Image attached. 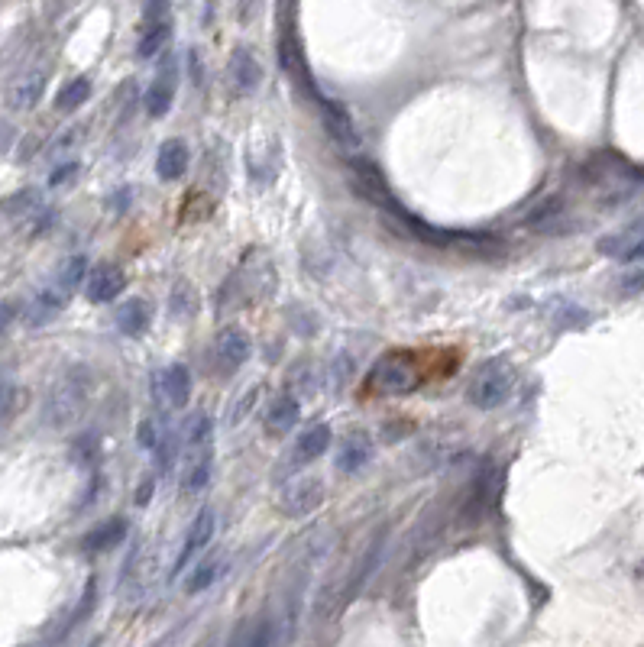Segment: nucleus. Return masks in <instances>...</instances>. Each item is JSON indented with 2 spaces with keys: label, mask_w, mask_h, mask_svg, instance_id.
Wrapping results in <instances>:
<instances>
[{
  "label": "nucleus",
  "mask_w": 644,
  "mask_h": 647,
  "mask_svg": "<svg viewBox=\"0 0 644 647\" xmlns=\"http://www.w3.org/2000/svg\"><path fill=\"white\" fill-rule=\"evenodd\" d=\"M72 460L81 466V470H98V463H101L98 434H81L72 444Z\"/></svg>",
  "instance_id": "c756f323"
},
{
  "label": "nucleus",
  "mask_w": 644,
  "mask_h": 647,
  "mask_svg": "<svg viewBox=\"0 0 644 647\" xmlns=\"http://www.w3.org/2000/svg\"><path fill=\"white\" fill-rule=\"evenodd\" d=\"M123 288H127V275H123V269L114 263H104L88 275L85 295H88V301H94V305H107V301H114Z\"/></svg>",
  "instance_id": "aec40b11"
},
{
  "label": "nucleus",
  "mask_w": 644,
  "mask_h": 647,
  "mask_svg": "<svg viewBox=\"0 0 644 647\" xmlns=\"http://www.w3.org/2000/svg\"><path fill=\"white\" fill-rule=\"evenodd\" d=\"M17 318H20V305H17V301H0V337L7 334Z\"/></svg>",
  "instance_id": "e433bc0d"
},
{
  "label": "nucleus",
  "mask_w": 644,
  "mask_h": 647,
  "mask_svg": "<svg viewBox=\"0 0 644 647\" xmlns=\"http://www.w3.org/2000/svg\"><path fill=\"white\" fill-rule=\"evenodd\" d=\"M172 43V20H162V23H146L140 30V43H136V55L140 59H156L169 49Z\"/></svg>",
  "instance_id": "bb28decb"
},
{
  "label": "nucleus",
  "mask_w": 644,
  "mask_h": 647,
  "mask_svg": "<svg viewBox=\"0 0 644 647\" xmlns=\"http://www.w3.org/2000/svg\"><path fill=\"white\" fill-rule=\"evenodd\" d=\"M314 104H318V114L324 120V130L331 133V140L337 146H344V149H356V146H360V133H356L353 120H350V114H347L344 107H340L337 101H331V98H324V94H318V98H314Z\"/></svg>",
  "instance_id": "2eb2a0df"
},
{
  "label": "nucleus",
  "mask_w": 644,
  "mask_h": 647,
  "mask_svg": "<svg viewBox=\"0 0 644 647\" xmlns=\"http://www.w3.org/2000/svg\"><path fill=\"white\" fill-rule=\"evenodd\" d=\"M17 405H20V389H17V382L0 373V428H7L10 418L17 415Z\"/></svg>",
  "instance_id": "473e14b6"
},
{
  "label": "nucleus",
  "mask_w": 644,
  "mask_h": 647,
  "mask_svg": "<svg viewBox=\"0 0 644 647\" xmlns=\"http://www.w3.org/2000/svg\"><path fill=\"white\" fill-rule=\"evenodd\" d=\"M46 85H49V68L46 65H30V68H23V72L13 75V81L7 85L4 101H7L10 110H33L39 101H43Z\"/></svg>",
  "instance_id": "9b49d317"
},
{
  "label": "nucleus",
  "mask_w": 644,
  "mask_h": 647,
  "mask_svg": "<svg viewBox=\"0 0 644 647\" xmlns=\"http://www.w3.org/2000/svg\"><path fill=\"white\" fill-rule=\"evenodd\" d=\"M227 81H230V91H234L237 98H250V94L259 91V85H263V65H259L253 49L237 46L234 52H230Z\"/></svg>",
  "instance_id": "f8f14e48"
},
{
  "label": "nucleus",
  "mask_w": 644,
  "mask_h": 647,
  "mask_svg": "<svg viewBox=\"0 0 644 647\" xmlns=\"http://www.w3.org/2000/svg\"><path fill=\"white\" fill-rule=\"evenodd\" d=\"M557 217H564V201H560V198H547V201H541L538 208H534L525 217V227H531V230H551Z\"/></svg>",
  "instance_id": "7c9ffc66"
},
{
  "label": "nucleus",
  "mask_w": 644,
  "mask_h": 647,
  "mask_svg": "<svg viewBox=\"0 0 644 647\" xmlns=\"http://www.w3.org/2000/svg\"><path fill=\"white\" fill-rule=\"evenodd\" d=\"M13 136H17V130H13V123L0 117V159H4L7 149L13 146Z\"/></svg>",
  "instance_id": "ea45409f"
},
{
  "label": "nucleus",
  "mask_w": 644,
  "mask_h": 647,
  "mask_svg": "<svg viewBox=\"0 0 644 647\" xmlns=\"http://www.w3.org/2000/svg\"><path fill=\"white\" fill-rule=\"evenodd\" d=\"M256 395H259V385H250V389L243 392L240 402L230 405V411H227V424H230V428H234V424H240V421L246 418V411H250V408L256 405Z\"/></svg>",
  "instance_id": "f704fd0d"
},
{
  "label": "nucleus",
  "mask_w": 644,
  "mask_h": 647,
  "mask_svg": "<svg viewBox=\"0 0 644 647\" xmlns=\"http://www.w3.org/2000/svg\"><path fill=\"white\" fill-rule=\"evenodd\" d=\"M272 285H276V272H272L269 259H259V263L246 259V263L221 285L217 308H221L224 314L253 308V305H259V301H266L272 295Z\"/></svg>",
  "instance_id": "20e7f679"
},
{
  "label": "nucleus",
  "mask_w": 644,
  "mask_h": 647,
  "mask_svg": "<svg viewBox=\"0 0 644 647\" xmlns=\"http://www.w3.org/2000/svg\"><path fill=\"white\" fill-rule=\"evenodd\" d=\"M214 531H217V515H214V508H201V512L195 515V521H191L188 538H185L182 550H178V557H175L172 576H182L188 563L195 560V557L201 554V550H208V547H211Z\"/></svg>",
  "instance_id": "ddd939ff"
},
{
  "label": "nucleus",
  "mask_w": 644,
  "mask_h": 647,
  "mask_svg": "<svg viewBox=\"0 0 644 647\" xmlns=\"http://www.w3.org/2000/svg\"><path fill=\"white\" fill-rule=\"evenodd\" d=\"M492 505H496V466L486 463L473 479V492L467 499V508H463V525H479Z\"/></svg>",
  "instance_id": "dca6fc26"
},
{
  "label": "nucleus",
  "mask_w": 644,
  "mask_h": 647,
  "mask_svg": "<svg viewBox=\"0 0 644 647\" xmlns=\"http://www.w3.org/2000/svg\"><path fill=\"white\" fill-rule=\"evenodd\" d=\"M641 292V266L632 263V275L622 279V295H638Z\"/></svg>",
  "instance_id": "a19ab883"
},
{
  "label": "nucleus",
  "mask_w": 644,
  "mask_h": 647,
  "mask_svg": "<svg viewBox=\"0 0 644 647\" xmlns=\"http://www.w3.org/2000/svg\"><path fill=\"white\" fill-rule=\"evenodd\" d=\"M185 457H182V495H201L214 470V424L208 411H191L185 421Z\"/></svg>",
  "instance_id": "7ed1b4c3"
},
{
  "label": "nucleus",
  "mask_w": 644,
  "mask_h": 647,
  "mask_svg": "<svg viewBox=\"0 0 644 647\" xmlns=\"http://www.w3.org/2000/svg\"><path fill=\"white\" fill-rule=\"evenodd\" d=\"M373 453H376V444H373V437H369L366 431H350L344 440H340V450H337V470L340 473H360L366 470V463L373 460Z\"/></svg>",
  "instance_id": "6ab92c4d"
},
{
  "label": "nucleus",
  "mask_w": 644,
  "mask_h": 647,
  "mask_svg": "<svg viewBox=\"0 0 644 647\" xmlns=\"http://www.w3.org/2000/svg\"><path fill=\"white\" fill-rule=\"evenodd\" d=\"M331 444H334L331 428H327L324 421L311 424V428H305V431L298 434V440H295V447H292V463H295V466H308V463H314V460H321Z\"/></svg>",
  "instance_id": "412c9836"
},
{
  "label": "nucleus",
  "mask_w": 644,
  "mask_h": 647,
  "mask_svg": "<svg viewBox=\"0 0 644 647\" xmlns=\"http://www.w3.org/2000/svg\"><path fill=\"white\" fill-rule=\"evenodd\" d=\"M188 172V146L185 140H166L156 156V175L162 182H178Z\"/></svg>",
  "instance_id": "a878e982"
},
{
  "label": "nucleus",
  "mask_w": 644,
  "mask_h": 647,
  "mask_svg": "<svg viewBox=\"0 0 644 647\" xmlns=\"http://www.w3.org/2000/svg\"><path fill=\"white\" fill-rule=\"evenodd\" d=\"M0 211H4L13 224H17L26 237H39L43 230H49L52 224V208L43 201L36 188H23L17 195H10L4 204H0Z\"/></svg>",
  "instance_id": "6e6552de"
},
{
  "label": "nucleus",
  "mask_w": 644,
  "mask_h": 647,
  "mask_svg": "<svg viewBox=\"0 0 644 647\" xmlns=\"http://www.w3.org/2000/svg\"><path fill=\"white\" fill-rule=\"evenodd\" d=\"M68 301H72V292L52 279L49 285H43L33 295L30 308H26V324H30V327H46L49 321H56L59 314L65 311Z\"/></svg>",
  "instance_id": "4468645a"
},
{
  "label": "nucleus",
  "mask_w": 644,
  "mask_h": 647,
  "mask_svg": "<svg viewBox=\"0 0 644 647\" xmlns=\"http://www.w3.org/2000/svg\"><path fill=\"white\" fill-rule=\"evenodd\" d=\"M515 366L505 360V356H492V360L479 363L476 373L467 385V398L470 405H476L479 411H492L502 408L515 392Z\"/></svg>",
  "instance_id": "423d86ee"
},
{
  "label": "nucleus",
  "mask_w": 644,
  "mask_h": 647,
  "mask_svg": "<svg viewBox=\"0 0 644 647\" xmlns=\"http://www.w3.org/2000/svg\"><path fill=\"white\" fill-rule=\"evenodd\" d=\"M596 250L602 256H612V259H622V263H641V220H632L625 230H615L609 237H602L596 243Z\"/></svg>",
  "instance_id": "a211bd4d"
},
{
  "label": "nucleus",
  "mask_w": 644,
  "mask_h": 647,
  "mask_svg": "<svg viewBox=\"0 0 644 647\" xmlns=\"http://www.w3.org/2000/svg\"><path fill=\"white\" fill-rule=\"evenodd\" d=\"M324 502V483L321 479H295L282 489V512L292 518H305Z\"/></svg>",
  "instance_id": "f3484780"
},
{
  "label": "nucleus",
  "mask_w": 644,
  "mask_h": 647,
  "mask_svg": "<svg viewBox=\"0 0 644 647\" xmlns=\"http://www.w3.org/2000/svg\"><path fill=\"white\" fill-rule=\"evenodd\" d=\"M172 20V0H143V26Z\"/></svg>",
  "instance_id": "c9c22d12"
},
{
  "label": "nucleus",
  "mask_w": 644,
  "mask_h": 647,
  "mask_svg": "<svg viewBox=\"0 0 644 647\" xmlns=\"http://www.w3.org/2000/svg\"><path fill=\"white\" fill-rule=\"evenodd\" d=\"M159 395L166 398L169 408H185L191 398V373L185 363H172L162 369V376L156 379Z\"/></svg>",
  "instance_id": "4be33fe9"
},
{
  "label": "nucleus",
  "mask_w": 644,
  "mask_h": 647,
  "mask_svg": "<svg viewBox=\"0 0 644 647\" xmlns=\"http://www.w3.org/2000/svg\"><path fill=\"white\" fill-rule=\"evenodd\" d=\"M91 98V78L88 75H81V78H72V81H65L62 91L56 94V107L59 110H78L81 104H85Z\"/></svg>",
  "instance_id": "c85d7f7f"
},
{
  "label": "nucleus",
  "mask_w": 644,
  "mask_h": 647,
  "mask_svg": "<svg viewBox=\"0 0 644 647\" xmlns=\"http://www.w3.org/2000/svg\"><path fill=\"white\" fill-rule=\"evenodd\" d=\"M175 91H178V59L172 52H162V65L153 78V85L146 88V114L153 120H162L172 110V101H175Z\"/></svg>",
  "instance_id": "9d476101"
},
{
  "label": "nucleus",
  "mask_w": 644,
  "mask_h": 647,
  "mask_svg": "<svg viewBox=\"0 0 644 647\" xmlns=\"http://www.w3.org/2000/svg\"><path fill=\"white\" fill-rule=\"evenodd\" d=\"M421 385V356L415 350L382 353L366 373V389L373 395H411Z\"/></svg>",
  "instance_id": "39448f33"
},
{
  "label": "nucleus",
  "mask_w": 644,
  "mask_h": 647,
  "mask_svg": "<svg viewBox=\"0 0 644 647\" xmlns=\"http://www.w3.org/2000/svg\"><path fill=\"white\" fill-rule=\"evenodd\" d=\"M127 531H130L127 518H123V515H114V518L101 521L98 528H91V531L85 534V538H81V547H85L88 554H101V550L120 547V544H123V538H127Z\"/></svg>",
  "instance_id": "393cba45"
},
{
  "label": "nucleus",
  "mask_w": 644,
  "mask_h": 647,
  "mask_svg": "<svg viewBox=\"0 0 644 647\" xmlns=\"http://www.w3.org/2000/svg\"><path fill=\"white\" fill-rule=\"evenodd\" d=\"M94 392H98V373L85 363H75L59 373V379L49 385L43 402V424L46 428H72L85 415Z\"/></svg>",
  "instance_id": "f03ea898"
},
{
  "label": "nucleus",
  "mask_w": 644,
  "mask_h": 647,
  "mask_svg": "<svg viewBox=\"0 0 644 647\" xmlns=\"http://www.w3.org/2000/svg\"><path fill=\"white\" fill-rule=\"evenodd\" d=\"M217 573H221V563H217V560H204L201 567L195 570V576H188L185 589H188V593H201V589H208L217 580Z\"/></svg>",
  "instance_id": "72a5a7b5"
},
{
  "label": "nucleus",
  "mask_w": 644,
  "mask_h": 647,
  "mask_svg": "<svg viewBox=\"0 0 644 647\" xmlns=\"http://www.w3.org/2000/svg\"><path fill=\"white\" fill-rule=\"evenodd\" d=\"M298 421H301V402L292 392L279 395L266 411V431L272 437H289V431H295Z\"/></svg>",
  "instance_id": "5701e85b"
},
{
  "label": "nucleus",
  "mask_w": 644,
  "mask_h": 647,
  "mask_svg": "<svg viewBox=\"0 0 644 647\" xmlns=\"http://www.w3.org/2000/svg\"><path fill=\"white\" fill-rule=\"evenodd\" d=\"M85 275H88V256H68L56 272V282L75 295V288H81V279H85Z\"/></svg>",
  "instance_id": "2f4dec72"
},
{
  "label": "nucleus",
  "mask_w": 644,
  "mask_h": 647,
  "mask_svg": "<svg viewBox=\"0 0 644 647\" xmlns=\"http://www.w3.org/2000/svg\"><path fill=\"white\" fill-rule=\"evenodd\" d=\"M75 172H78V162H65V165H59V169H52L49 185H52V188H59V185H65Z\"/></svg>",
  "instance_id": "4c0bfd02"
},
{
  "label": "nucleus",
  "mask_w": 644,
  "mask_h": 647,
  "mask_svg": "<svg viewBox=\"0 0 644 647\" xmlns=\"http://www.w3.org/2000/svg\"><path fill=\"white\" fill-rule=\"evenodd\" d=\"M156 440H159L156 421H153V418H146V421L140 424V444H143V450H153V447H156Z\"/></svg>",
  "instance_id": "58836bf2"
},
{
  "label": "nucleus",
  "mask_w": 644,
  "mask_h": 647,
  "mask_svg": "<svg viewBox=\"0 0 644 647\" xmlns=\"http://www.w3.org/2000/svg\"><path fill=\"white\" fill-rule=\"evenodd\" d=\"M580 178H583V185L596 195L602 208H622V204H628L638 195L641 182H644L641 169L632 159L609 153V149L606 153L589 156L580 169Z\"/></svg>",
  "instance_id": "f257e3e1"
},
{
  "label": "nucleus",
  "mask_w": 644,
  "mask_h": 647,
  "mask_svg": "<svg viewBox=\"0 0 644 647\" xmlns=\"http://www.w3.org/2000/svg\"><path fill=\"white\" fill-rule=\"evenodd\" d=\"M253 356V340L243 327L230 324L214 340V366L221 376H234L237 369Z\"/></svg>",
  "instance_id": "1a4fd4ad"
},
{
  "label": "nucleus",
  "mask_w": 644,
  "mask_h": 647,
  "mask_svg": "<svg viewBox=\"0 0 644 647\" xmlns=\"http://www.w3.org/2000/svg\"><path fill=\"white\" fill-rule=\"evenodd\" d=\"M201 311V298H198V288L191 285L188 279L175 282L172 295H169V314L175 321H191L195 314Z\"/></svg>",
  "instance_id": "cd10ccee"
},
{
  "label": "nucleus",
  "mask_w": 644,
  "mask_h": 647,
  "mask_svg": "<svg viewBox=\"0 0 644 647\" xmlns=\"http://www.w3.org/2000/svg\"><path fill=\"white\" fill-rule=\"evenodd\" d=\"M246 175L256 188H269L282 175V143L266 127H256L246 140Z\"/></svg>",
  "instance_id": "0eeeda50"
},
{
  "label": "nucleus",
  "mask_w": 644,
  "mask_h": 647,
  "mask_svg": "<svg viewBox=\"0 0 644 647\" xmlns=\"http://www.w3.org/2000/svg\"><path fill=\"white\" fill-rule=\"evenodd\" d=\"M114 321H117L120 334L143 337L149 330V324H153V305H149L146 298H130V301H123V305L117 308Z\"/></svg>",
  "instance_id": "b1692460"
}]
</instances>
